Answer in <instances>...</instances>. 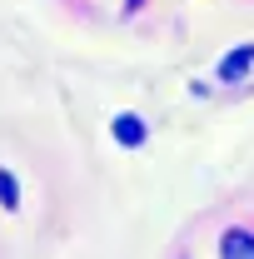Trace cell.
<instances>
[{
	"instance_id": "277c9868",
	"label": "cell",
	"mask_w": 254,
	"mask_h": 259,
	"mask_svg": "<svg viewBox=\"0 0 254 259\" xmlns=\"http://www.w3.org/2000/svg\"><path fill=\"white\" fill-rule=\"evenodd\" d=\"M15 180H10V175H5V169H0V199H5V204H10V209H15Z\"/></svg>"
},
{
	"instance_id": "3957f363",
	"label": "cell",
	"mask_w": 254,
	"mask_h": 259,
	"mask_svg": "<svg viewBox=\"0 0 254 259\" xmlns=\"http://www.w3.org/2000/svg\"><path fill=\"white\" fill-rule=\"evenodd\" d=\"M115 140H120V145H140V140H145V120H140V115H120V120H115Z\"/></svg>"
},
{
	"instance_id": "5b68a950",
	"label": "cell",
	"mask_w": 254,
	"mask_h": 259,
	"mask_svg": "<svg viewBox=\"0 0 254 259\" xmlns=\"http://www.w3.org/2000/svg\"><path fill=\"white\" fill-rule=\"evenodd\" d=\"M130 5H135V0H130Z\"/></svg>"
},
{
	"instance_id": "7a4b0ae2",
	"label": "cell",
	"mask_w": 254,
	"mask_h": 259,
	"mask_svg": "<svg viewBox=\"0 0 254 259\" xmlns=\"http://www.w3.org/2000/svg\"><path fill=\"white\" fill-rule=\"evenodd\" d=\"M249 65H254V45H244V50L224 55V65H220V80H239V75H244Z\"/></svg>"
},
{
	"instance_id": "6da1fadb",
	"label": "cell",
	"mask_w": 254,
	"mask_h": 259,
	"mask_svg": "<svg viewBox=\"0 0 254 259\" xmlns=\"http://www.w3.org/2000/svg\"><path fill=\"white\" fill-rule=\"evenodd\" d=\"M220 259H254V234L229 229V234L220 239Z\"/></svg>"
}]
</instances>
